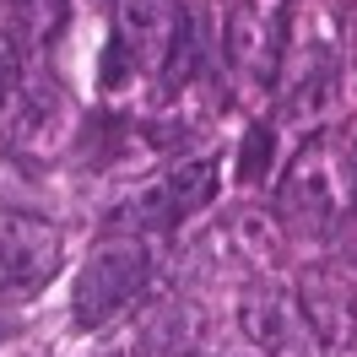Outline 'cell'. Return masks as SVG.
<instances>
[{"label":"cell","mask_w":357,"mask_h":357,"mask_svg":"<svg viewBox=\"0 0 357 357\" xmlns=\"http://www.w3.org/2000/svg\"><path fill=\"white\" fill-rule=\"evenodd\" d=\"M146 276H152V255H146V244L135 233L98 238L92 255L82 260V271H76V282H70V319H76V331L114 325L141 298Z\"/></svg>","instance_id":"7a4b0ae2"},{"label":"cell","mask_w":357,"mask_h":357,"mask_svg":"<svg viewBox=\"0 0 357 357\" xmlns=\"http://www.w3.org/2000/svg\"><path fill=\"white\" fill-rule=\"evenodd\" d=\"M22 87H27V76H22V44H17L11 27H0V109L17 103Z\"/></svg>","instance_id":"8fae6325"},{"label":"cell","mask_w":357,"mask_h":357,"mask_svg":"<svg viewBox=\"0 0 357 357\" xmlns=\"http://www.w3.org/2000/svg\"><path fill=\"white\" fill-rule=\"evenodd\" d=\"M211 195H217V162L211 157H184V162L146 178L125 201L119 217L130 227H178V222H190L195 211H206Z\"/></svg>","instance_id":"277c9868"},{"label":"cell","mask_w":357,"mask_h":357,"mask_svg":"<svg viewBox=\"0 0 357 357\" xmlns=\"http://www.w3.org/2000/svg\"><path fill=\"white\" fill-rule=\"evenodd\" d=\"M201 66H206V11L195 0H184V17L174 27V44H168V60L157 70V82H162V92H178L195 82Z\"/></svg>","instance_id":"9c48e42d"},{"label":"cell","mask_w":357,"mask_h":357,"mask_svg":"<svg viewBox=\"0 0 357 357\" xmlns=\"http://www.w3.org/2000/svg\"><path fill=\"white\" fill-rule=\"evenodd\" d=\"M227 60L249 87H271L287 60V6L282 0H238L227 17Z\"/></svg>","instance_id":"8992f818"},{"label":"cell","mask_w":357,"mask_h":357,"mask_svg":"<svg viewBox=\"0 0 357 357\" xmlns=\"http://www.w3.org/2000/svg\"><path fill=\"white\" fill-rule=\"evenodd\" d=\"M271 157H276V130L271 125H255L249 130V141H244V162H238V178H266V168H271Z\"/></svg>","instance_id":"7c38bea8"},{"label":"cell","mask_w":357,"mask_h":357,"mask_svg":"<svg viewBox=\"0 0 357 357\" xmlns=\"http://www.w3.org/2000/svg\"><path fill=\"white\" fill-rule=\"evenodd\" d=\"M238 325L266 357H319V335L303 314V298L282 282H255L238 298Z\"/></svg>","instance_id":"5b68a950"},{"label":"cell","mask_w":357,"mask_h":357,"mask_svg":"<svg viewBox=\"0 0 357 357\" xmlns=\"http://www.w3.org/2000/svg\"><path fill=\"white\" fill-rule=\"evenodd\" d=\"M60 266V233L44 217H0V303H22L49 287Z\"/></svg>","instance_id":"52a82bcc"},{"label":"cell","mask_w":357,"mask_h":357,"mask_svg":"<svg viewBox=\"0 0 357 357\" xmlns=\"http://www.w3.org/2000/svg\"><path fill=\"white\" fill-rule=\"evenodd\" d=\"M6 17H11L17 44H27V49H49L54 38H60L66 17H70V0H11V6H6Z\"/></svg>","instance_id":"30bf717a"},{"label":"cell","mask_w":357,"mask_h":357,"mask_svg":"<svg viewBox=\"0 0 357 357\" xmlns=\"http://www.w3.org/2000/svg\"><path fill=\"white\" fill-rule=\"evenodd\" d=\"M352 195H357V162L341 157L331 141H309L282 174L276 211H282L292 238H335L352 211Z\"/></svg>","instance_id":"6da1fadb"},{"label":"cell","mask_w":357,"mask_h":357,"mask_svg":"<svg viewBox=\"0 0 357 357\" xmlns=\"http://www.w3.org/2000/svg\"><path fill=\"white\" fill-rule=\"evenodd\" d=\"M184 0H114L109 54H103V87H119L125 76H157L174 44Z\"/></svg>","instance_id":"3957f363"},{"label":"cell","mask_w":357,"mask_h":357,"mask_svg":"<svg viewBox=\"0 0 357 357\" xmlns=\"http://www.w3.org/2000/svg\"><path fill=\"white\" fill-rule=\"evenodd\" d=\"M303 314H309L319 347H335V352H357V287L341 276V271H314L303 282Z\"/></svg>","instance_id":"ba28073f"},{"label":"cell","mask_w":357,"mask_h":357,"mask_svg":"<svg viewBox=\"0 0 357 357\" xmlns=\"http://www.w3.org/2000/svg\"><path fill=\"white\" fill-rule=\"evenodd\" d=\"M11 331H17V325H11L6 314H0V341H11Z\"/></svg>","instance_id":"4fadbf2b"}]
</instances>
